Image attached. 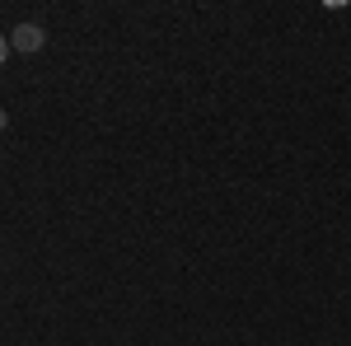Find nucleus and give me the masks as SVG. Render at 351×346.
<instances>
[{
	"label": "nucleus",
	"mask_w": 351,
	"mask_h": 346,
	"mask_svg": "<svg viewBox=\"0 0 351 346\" xmlns=\"http://www.w3.org/2000/svg\"><path fill=\"white\" fill-rule=\"evenodd\" d=\"M43 42H47V33H43L38 24H14V33H10V47H14V52H24V56L43 52Z\"/></svg>",
	"instance_id": "1"
},
{
	"label": "nucleus",
	"mask_w": 351,
	"mask_h": 346,
	"mask_svg": "<svg viewBox=\"0 0 351 346\" xmlns=\"http://www.w3.org/2000/svg\"><path fill=\"white\" fill-rule=\"evenodd\" d=\"M5 56H10V38L0 33V66H5Z\"/></svg>",
	"instance_id": "2"
},
{
	"label": "nucleus",
	"mask_w": 351,
	"mask_h": 346,
	"mask_svg": "<svg viewBox=\"0 0 351 346\" xmlns=\"http://www.w3.org/2000/svg\"><path fill=\"white\" fill-rule=\"evenodd\" d=\"M0 132H5V112H0Z\"/></svg>",
	"instance_id": "3"
}]
</instances>
